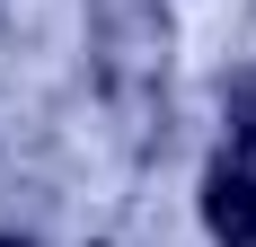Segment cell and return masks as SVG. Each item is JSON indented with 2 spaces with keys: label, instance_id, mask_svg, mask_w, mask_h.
<instances>
[{
  "label": "cell",
  "instance_id": "cell-3",
  "mask_svg": "<svg viewBox=\"0 0 256 247\" xmlns=\"http://www.w3.org/2000/svg\"><path fill=\"white\" fill-rule=\"evenodd\" d=\"M221 106H230V132L256 150V80H230V98H221Z\"/></svg>",
  "mask_w": 256,
  "mask_h": 247
},
{
  "label": "cell",
  "instance_id": "cell-1",
  "mask_svg": "<svg viewBox=\"0 0 256 247\" xmlns=\"http://www.w3.org/2000/svg\"><path fill=\"white\" fill-rule=\"evenodd\" d=\"M98 80L115 106H150L168 80V9L159 0H98Z\"/></svg>",
  "mask_w": 256,
  "mask_h": 247
},
{
  "label": "cell",
  "instance_id": "cell-2",
  "mask_svg": "<svg viewBox=\"0 0 256 247\" xmlns=\"http://www.w3.org/2000/svg\"><path fill=\"white\" fill-rule=\"evenodd\" d=\"M204 230H212L221 247H256V176H248V168L221 159V168L204 176Z\"/></svg>",
  "mask_w": 256,
  "mask_h": 247
},
{
  "label": "cell",
  "instance_id": "cell-4",
  "mask_svg": "<svg viewBox=\"0 0 256 247\" xmlns=\"http://www.w3.org/2000/svg\"><path fill=\"white\" fill-rule=\"evenodd\" d=\"M0 247H26V238H0Z\"/></svg>",
  "mask_w": 256,
  "mask_h": 247
}]
</instances>
